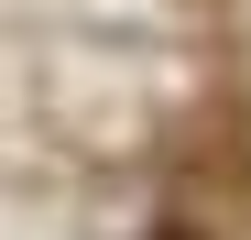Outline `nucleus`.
<instances>
[{
  "instance_id": "obj_1",
  "label": "nucleus",
  "mask_w": 251,
  "mask_h": 240,
  "mask_svg": "<svg viewBox=\"0 0 251 240\" xmlns=\"http://www.w3.org/2000/svg\"><path fill=\"white\" fill-rule=\"evenodd\" d=\"M175 240H197V229H175Z\"/></svg>"
}]
</instances>
